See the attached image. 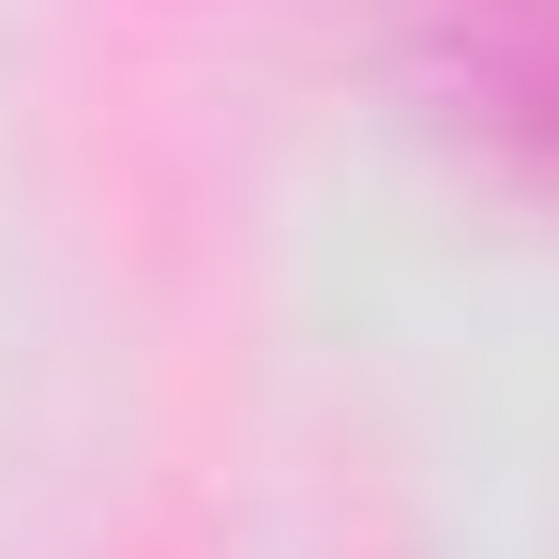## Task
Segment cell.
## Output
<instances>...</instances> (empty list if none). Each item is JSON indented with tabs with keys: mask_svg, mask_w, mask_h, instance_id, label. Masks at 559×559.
<instances>
[{
	"mask_svg": "<svg viewBox=\"0 0 559 559\" xmlns=\"http://www.w3.org/2000/svg\"><path fill=\"white\" fill-rule=\"evenodd\" d=\"M424 92L530 197H559V0H439L424 15Z\"/></svg>",
	"mask_w": 559,
	"mask_h": 559,
	"instance_id": "6da1fadb",
	"label": "cell"
}]
</instances>
